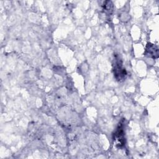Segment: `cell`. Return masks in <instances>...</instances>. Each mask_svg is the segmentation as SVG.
<instances>
[{"mask_svg":"<svg viewBox=\"0 0 159 159\" xmlns=\"http://www.w3.org/2000/svg\"><path fill=\"white\" fill-rule=\"evenodd\" d=\"M146 55L150 57L157 58L158 56V47L153 44L148 43L146 48Z\"/></svg>","mask_w":159,"mask_h":159,"instance_id":"obj_3","label":"cell"},{"mask_svg":"<svg viewBox=\"0 0 159 159\" xmlns=\"http://www.w3.org/2000/svg\"><path fill=\"white\" fill-rule=\"evenodd\" d=\"M114 74L118 81L124 80L126 76V71L122 67L120 60L119 58L117 60H115L114 61Z\"/></svg>","mask_w":159,"mask_h":159,"instance_id":"obj_1","label":"cell"},{"mask_svg":"<svg viewBox=\"0 0 159 159\" xmlns=\"http://www.w3.org/2000/svg\"><path fill=\"white\" fill-rule=\"evenodd\" d=\"M114 140L116 142V145L120 147L124 145V128L123 125L120 124L118 126L117 130H116L114 134Z\"/></svg>","mask_w":159,"mask_h":159,"instance_id":"obj_2","label":"cell"}]
</instances>
